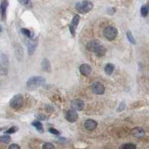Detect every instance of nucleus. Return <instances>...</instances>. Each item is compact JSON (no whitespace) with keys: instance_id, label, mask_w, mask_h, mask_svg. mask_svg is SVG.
Returning <instances> with one entry per match:
<instances>
[{"instance_id":"9d476101","label":"nucleus","mask_w":149,"mask_h":149,"mask_svg":"<svg viewBox=\"0 0 149 149\" xmlns=\"http://www.w3.org/2000/svg\"><path fill=\"white\" fill-rule=\"evenodd\" d=\"M71 107L74 110H82L84 108V102L80 99H74L72 102Z\"/></svg>"},{"instance_id":"f3484780","label":"nucleus","mask_w":149,"mask_h":149,"mask_svg":"<svg viewBox=\"0 0 149 149\" xmlns=\"http://www.w3.org/2000/svg\"><path fill=\"white\" fill-rule=\"evenodd\" d=\"M42 70L47 72H49L51 71V65H50V63H49V61L47 59H44L42 61Z\"/></svg>"},{"instance_id":"6e6552de","label":"nucleus","mask_w":149,"mask_h":149,"mask_svg":"<svg viewBox=\"0 0 149 149\" xmlns=\"http://www.w3.org/2000/svg\"><path fill=\"white\" fill-rule=\"evenodd\" d=\"M65 117H66V120H68L70 122H74L78 119V115L74 110H70L66 112Z\"/></svg>"},{"instance_id":"b1692460","label":"nucleus","mask_w":149,"mask_h":149,"mask_svg":"<svg viewBox=\"0 0 149 149\" xmlns=\"http://www.w3.org/2000/svg\"><path fill=\"white\" fill-rule=\"evenodd\" d=\"M127 39L129 40V41H130L131 43H133V44H134V45L136 44L135 39L134 38V36H133L132 33L130 32V31H127Z\"/></svg>"},{"instance_id":"f03ea898","label":"nucleus","mask_w":149,"mask_h":149,"mask_svg":"<svg viewBox=\"0 0 149 149\" xmlns=\"http://www.w3.org/2000/svg\"><path fill=\"white\" fill-rule=\"evenodd\" d=\"M93 5L90 1L88 0H85L83 2H78L75 5V9L78 12L81 13V14H86L88 13L89 11L93 9Z\"/></svg>"},{"instance_id":"4468645a","label":"nucleus","mask_w":149,"mask_h":149,"mask_svg":"<svg viewBox=\"0 0 149 149\" xmlns=\"http://www.w3.org/2000/svg\"><path fill=\"white\" fill-rule=\"evenodd\" d=\"M15 54L17 59L19 61H22L23 60V49L20 44H17L15 47Z\"/></svg>"},{"instance_id":"0eeeda50","label":"nucleus","mask_w":149,"mask_h":149,"mask_svg":"<svg viewBox=\"0 0 149 149\" xmlns=\"http://www.w3.org/2000/svg\"><path fill=\"white\" fill-rule=\"evenodd\" d=\"M100 46L101 44L99 41L97 40H93L90 41V42L86 44V49H87L88 51L95 53Z\"/></svg>"},{"instance_id":"4be33fe9","label":"nucleus","mask_w":149,"mask_h":149,"mask_svg":"<svg viewBox=\"0 0 149 149\" xmlns=\"http://www.w3.org/2000/svg\"><path fill=\"white\" fill-rule=\"evenodd\" d=\"M120 148L123 149H135L136 147L135 145L132 144V143H127V144H124Z\"/></svg>"},{"instance_id":"20e7f679","label":"nucleus","mask_w":149,"mask_h":149,"mask_svg":"<svg viewBox=\"0 0 149 149\" xmlns=\"http://www.w3.org/2000/svg\"><path fill=\"white\" fill-rule=\"evenodd\" d=\"M8 72V59L5 54H2L0 58V74L6 75Z\"/></svg>"},{"instance_id":"f257e3e1","label":"nucleus","mask_w":149,"mask_h":149,"mask_svg":"<svg viewBox=\"0 0 149 149\" xmlns=\"http://www.w3.org/2000/svg\"><path fill=\"white\" fill-rule=\"evenodd\" d=\"M46 83V80L44 78L40 76H35L32 77V78H30L28 80L26 85H27V87L31 90H34V89H37L40 86H42L45 84Z\"/></svg>"},{"instance_id":"9b49d317","label":"nucleus","mask_w":149,"mask_h":149,"mask_svg":"<svg viewBox=\"0 0 149 149\" xmlns=\"http://www.w3.org/2000/svg\"><path fill=\"white\" fill-rule=\"evenodd\" d=\"M97 125H98V123L95 121L93 120V119H87L84 122V127L87 130H90V131L95 130L96 128Z\"/></svg>"},{"instance_id":"dca6fc26","label":"nucleus","mask_w":149,"mask_h":149,"mask_svg":"<svg viewBox=\"0 0 149 149\" xmlns=\"http://www.w3.org/2000/svg\"><path fill=\"white\" fill-rule=\"evenodd\" d=\"M8 5V2L7 0H3L2 2V3H1V5H0V9H1V13H2V17L3 19H5Z\"/></svg>"},{"instance_id":"6ab92c4d","label":"nucleus","mask_w":149,"mask_h":149,"mask_svg":"<svg viewBox=\"0 0 149 149\" xmlns=\"http://www.w3.org/2000/svg\"><path fill=\"white\" fill-rule=\"evenodd\" d=\"M32 125L37 129V130H39L40 133L43 132V128H42V125L40 122L39 121H34L32 122Z\"/></svg>"},{"instance_id":"f8f14e48","label":"nucleus","mask_w":149,"mask_h":149,"mask_svg":"<svg viewBox=\"0 0 149 149\" xmlns=\"http://www.w3.org/2000/svg\"><path fill=\"white\" fill-rule=\"evenodd\" d=\"M79 70L81 73L82 74H84V75H86V76L90 75V73H91L92 72L91 66L89 64H87V63H84V64L81 65Z\"/></svg>"},{"instance_id":"7c9ffc66","label":"nucleus","mask_w":149,"mask_h":149,"mask_svg":"<svg viewBox=\"0 0 149 149\" xmlns=\"http://www.w3.org/2000/svg\"><path fill=\"white\" fill-rule=\"evenodd\" d=\"M9 148L10 149H14V148H16V149H19V148H20V147L19 146H17V144H12L11 146H9Z\"/></svg>"},{"instance_id":"a878e982","label":"nucleus","mask_w":149,"mask_h":149,"mask_svg":"<svg viewBox=\"0 0 149 149\" xmlns=\"http://www.w3.org/2000/svg\"><path fill=\"white\" fill-rule=\"evenodd\" d=\"M42 148L53 149V148H54V146H53L52 143H49V142H46V143H44V144H43V146H42Z\"/></svg>"},{"instance_id":"423d86ee","label":"nucleus","mask_w":149,"mask_h":149,"mask_svg":"<svg viewBox=\"0 0 149 149\" xmlns=\"http://www.w3.org/2000/svg\"><path fill=\"white\" fill-rule=\"evenodd\" d=\"M92 91L94 94H97V95H102L104 93V86L103 84L99 82H95L93 83L91 86Z\"/></svg>"},{"instance_id":"2f4dec72","label":"nucleus","mask_w":149,"mask_h":149,"mask_svg":"<svg viewBox=\"0 0 149 149\" xmlns=\"http://www.w3.org/2000/svg\"><path fill=\"white\" fill-rule=\"evenodd\" d=\"M38 119H40V120H45L46 119V116L44 115H42V114H40L38 116H37Z\"/></svg>"},{"instance_id":"2eb2a0df","label":"nucleus","mask_w":149,"mask_h":149,"mask_svg":"<svg viewBox=\"0 0 149 149\" xmlns=\"http://www.w3.org/2000/svg\"><path fill=\"white\" fill-rule=\"evenodd\" d=\"M37 41L34 40H31L28 43V52H29V54L30 55H32L35 52L36 49H37Z\"/></svg>"},{"instance_id":"7ed1b4c3","label":"nucleus","mask_w":149,"mask_h":149,"mask_svg":"<svg viewBox=\"0 0 149 149\" xmlns=\"http://www.w3.org/2000/svg\"><path fill=\"white\" fill-rule=\"evenodd\" d=\"M104 36L109 40H113L118 35V30L114 26H107L104 30Z\"/></svg>"},{"instance_id":"1a4fd4ad","label":"nucleus","mask_w":149,"mask_h":149,"mask_svg":"<svg viewBox=\"0 0 149 149\" xmlns=\"http://www.w3.org/2000/svg\"><path fill=\"white\" fill-rule=\"evenodd\" d=\"M80 21V17L78 15H74L73 17L72 20L71 24L70 26V30L71 32L72 35L74 36V32H75V29L78 27V25Z\"/></svg>"},{"instance_id":"393cba45","label":"nucleus","mask_w":149,"mask_h":149,"mask_svg":"<svg viewBox=\"0 0 149 149\" xmlns=\"http://www.w3.org/2000/svg\"><path fill=\"white\" fill-rule=\"evenodd\" d=\"M19 2L24 6H30L31 5L30 0H18Z\"/></svg>"},{"instance_id":"c85d7f7f","label":"nucleus","mask_w":149,"mask_h":149,"mask_svg":"<svg viewBox=\"0 0 149 149\" xmlns=\"http://www.w3.org/2000/svg\"><path fill=\"white\" fill-rule=\"evenodd\" d=\"M49 132L52 133V134H55V135H58V134H60V132L58 131V130H56V129L54 128H52V127H51V128H49Z\"/></svg>"},{"instance_id":"bb28decb","label":"nucleus","mask_w":149,"mask_h":149,"mask_svg":"<svg viewBox=\"0 0 149 149\" xmlns=\"http://www.w3.org/2000/svg\"><path fill=\"white\" fill-rule=\"evenodd\" d=\"M21 31H22V33L24 34V35L27 36L28 37H31V31L29 30V29H21Z\"/></svg>"},{"instance_id":"c756f323","label":"nucleus","mask_w":149,"mask_h":149,"mask_svg":"<svg viewBox=\"0 0 149 149\" xmlns=\"http://www.w3.org/2000/svg\"><path fill=\"white\" fill-rule=\"evenodd\" d=\"M125 102H122V103L120 104V105H119L118 111H122V110H125Z\"/></svg>"},{"instance_id":"412c9836","label":"nucleus","mask_w":149,"mask_h":149,"mask_svg":"<svg viewBox=\"0 0 149 149\" xmlns=\"http://www.w3.org/2000/svg\"><path fill=\"white\" fill-rule=\"evenodd\" d=\"M148 7L147 5L142 6V8H141V15L145 17L148 15Z\"/></svg>"},{"instance_id":"ddd939ff","label":"nucleus","mask_w":149,"mask_h":149,"mask_svg":"<svg viewBox=\"0 0 149 149\" xmlns=\"http://www.w3.org/2000/svg\"><path fill=\"white\" fill-rule=\"evenodd\" d=\"M131 134L136 138H142L145 136V131L141 127H136L132 129V130H131Z\"/></svg>"},{"instance_id":"aec40b11","label":"nucleus","mask_w":149,"mask_h":149,"mask_svg":"<svg viewBox=\"0 0 149 149\" xmlns=\"http://www.w3.org/2000/svg\"><path fill=\"white\" fill-rule=\"evenodd\" d=\"M114 70V65L112 63H107L104 68L105 72L107 74H111Z\"/></svg>"},{"instance_id":"a211bd4d","label":"nucleus","mask_w":149,"mask_h":149,"mask_svg":"<svg viewBox=\"0 0 149 149\" xmlns=\"http://www.w3.org/2000/svg\"><path fill=\"white\" fill-rule=\"evenodd\" d=\"M95 53V54H96V56H98V57H102V56L104 55L105 53H106V49H105L104 46L101 45Z\"/></svg>"},{"instance_id":"39448f33","label":"nucleus","mask_w":149,"mask_h":149,"mask_svg":"<svg viewBox=\"0 0 149 149\" xmlns=\"http://www.w3.org/2000/svg\"><path fill=\"white\" fill-rule=\"evenodd\" d=\"M23 104V97L21 94H17L14 95L10 101V107L14 109L20 108Z\"/></svg>"},{"instance_id":"473e14b6","label":"nucleus","mask_w":149,"mask_h":149,"mask_svg":"<svg viewBox=\"0 0 149 149\" xmlns=\"http://www.w3.org/2000/svg\"><path fill=\"white\" fill-rule=\"evenodd\" d=\"M0 31H2V27L0 26Z\"/></svg>"},{"instance_id":"5701e85b","label":"nucleus","mask_w":149,"mask_h":149,"mask_svg":"<svg viewBox=\"0 0 149 149\" xmlns=\"http://www.w3.org/2000/svg\"><path fill=\"white\" fill-rule=\"evenodd\" d=\"M0 142L8 143L10 142V137L9 136H0Z\"/></svg>"},{"instance_id":"cd10ccee","label":"nucleus","mask_w":149,"mask_h":149,"mask_svg":"<svg viewBox=\"0 0 149 149\" xmlns=\"http://www.w3.org/2000/svg\"><path fill=\"white\" fill-rule=\"evenodd\" d=\"M17 130H18V128H17V127H14H14H11L10 128H9L5 133H6V134H14V133H15Z\"/></svg>"}]
</instances>
